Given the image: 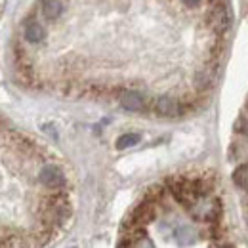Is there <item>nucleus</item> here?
I'll use <instances>...</instances> for the list:
<instances>
[{
  "instance_id": "1",
  "label": "nucleus",
  "mask_w": 248,
  "mask_h": 248,
  "mask_svg": "<svg viewBox=\"0 0 248 248\" xmlns=\"http://www.w3.org/2000/svg\"><path fill=\"white\" fill-rule=\"evenodd\" d=\"M156 217V202H151V201H143L141 204H138L132 212L128 219L124 221V227L128 229H136V227H143L147 223H151Z\"/></svg>"
},
{
  "instance_id": "2",
  "label": "nucleus",
  "mask_w": 248,
  "mask_h": 248,
  "mask_svg": "<svg viewBox=\"0 0 248 248\" xmlns=\"http://www.w3.org/2000/svg\"><path fill=\"white\" fill-rule=\"evenodd\" d=\"M153 109H155V113L158 117H164V119H176V117H182L186 113L184 103L178 101L176 97H170V95L156 97Z\"/></svg>"
},
{
  "instance_id": "3",
  "label": "nucleus",
  "mask_w": 248,
  "mask_h": 248,
  "mask_svg": "<svg viewBox=\"0 0 248 248\" xmlns=\"http://www.w3.org/2000/svg\"><path fill=\"white\" fill-rule=\"evenodd\" d=\"M229 21H231V16H229L227 6L221 4L219 0L214 2V4H212V10H210V14H208V23H210V27L221 34V32L227 31Z\"/></svg>"
},
{
  "instance_id": "4",
  "label": "nucleus",
  "mask_w": 248,
  "mask_h": 248,
  "mask_svg": "<svg viewBox=\"0 0 248 248\" xmlns=\"http://www.w3.org/2000/svg\"><path fill=\"white\" fill-rule=\"evenodd\" d=\"M38 180H40L42 186L52 189V191H60V189L65 187V176H63L62 170H60L58 166H54V164H46V166L40 170Z\"/></svg>"
},
{
  "instance_id": "5",
  "label": "nucleus",
  "mask_w": 248,
  "mask_h": 248,
  "mask_svg": "<svg viewBox=\"0 0 248 248\" xmlns=\"http://www.w3.org/2000/svg\"><path fill=\"white\" fill-rule=\"evenodd\" d=\"M119 101H121V105L126 111H132V113H141L147 107L145 97L140 92H136V90H124V92H121Z\"/></svg>"
},
{
  "instance_id": "6",
  "label": "nucleus",
  "mask_w": 248,
  "mask_h": 248,
  "mask_svg": "<svg viewBox=\"0 0 248 248\" xmlns=\"http://www.w3.org/2000/svg\"><path fill=\"white\" fill-rule=\"evenodd\" d=\"M23 34H25V38H27L29 42L38 44V42H42V40L46 38V29H44V25H42L38 19L29 17V19H25V23H23Z\"/></svg>"
},
{
  "instance_id": "7",
  "label": "nucleus",
  "mask_w": 248,
  "mask_h": 248,
  "mask_svg": "<svg viewBox=\"0 0 248 248\" xmlns=\"http://www.w3.org/2000/svg\"><path fill=\"white\" fill-rule=\"evenodd\" d=\"M132 248H156L155 243L147 237V233H145V229L143 227H136V229H130V235H128V239H126Z\"/></svg>"
},
{
  "instance_id": "8",
  "label": "nucleus",
  "mask_w": 248,
  "mask_h": 248,
  "mask_svg": "<svg viewBox=\"0 0 248 248\" xmlns=\"http://www.w3.org/2000/svg\"><path fill=\"white\" fill-rule=\"evenodd\" d=\"M42 14L48 21H58L63 14L62 0H42Z\"/></svg>"
},
{
  "instance_id": "9",
  "label": "nucleus",
  "mask_w": 248,
  "mask_h": 248,
  "mask_svg": "<svg viewBox=\"0 0 248 248\" xmlns=\"http://www.w3.org/2000/svg\"><path fill=\"white\" fill-rule=\"evenodd\" d=\"M233 184L239 187V189H243V191L248 193V162L235 168V172H233Z\"/></svg>"
},
{
  "instance_id": "10",
  "label": "nucleus",
  "mask_w": 248,
  "mask_h": 248,
  "mask_svg": "<svg viewBox=\"0 0 248 248\" xmlns=\"http://www.w3.org/2000/svg\"><path fill=\"white\" fill-rule=\"evenodd\" d=\"M195 237H197V233H195V229L189 227V225H182V227L176 231V241H178L182 247L191 245V243L195 241Z\"/></svg>"
},
{
  "instance_id": "11",
  "label": "nucleus",
  "mask_w": 248,
  "mask_h": 248,
  "mask_svg": "<svg viewBox=\"0 0 248 248\" xmlns=\"http://www.w3.org/2000/svg\"><path fill=\"white\" fill-rule=\"evenodd\" d=\"M141 136L140 134H134V132H128L123 134L119 140H117V149H128V147H134L136 143H140Z\"/></svg>"
},
{
  "instance_id": "12",
  "label": "nucleus",
  "mask_w": 248,
  "mask_h": 248,
  "mask_svg": "<svg viewBox=\"0 0 248 248\" xmlns=\"http://www.w3.org/2000/svg\"><path fill=\"white\" fill-rule=\"evenodd\" d=\"M241 130H243V132H245V134L248 136V119L245 121V123H243V128H241Z\"/></svg>"
},
{
  "instance_id": "13",
  "label": "nucleus",
  "mask_w": 248,
  "mask_h": 248,
  "mask_svg": "<svg viewBox=\"0 0 248 248\" xmlns=\"http://www.w3.org/2000/svg\"><path fill=\"white\" fill-rule=\"evenodd\" d=\"M247 107H248V101H247Z\"/></svg>"
}]
</instances>
